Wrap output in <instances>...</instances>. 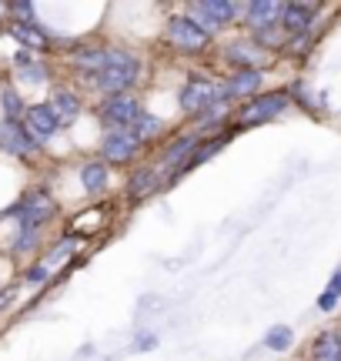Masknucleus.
Returning <instances> with one entry per match:
<instances>
[{"mask_svg":"<svg viewBox=\"0 0 341 361\" xmlns=\"http://www.w3.org/2000/svg\"><path fill=\"white\" fill-rule=\"evenodd\" d=\"M137 74H141V64H137V57L131 51H104V57H101V64H97L91 78L104 94L118 97L120 90L131 87L137 80Z\"/></svg>","mask_w":341,"mask_h":361,"instance_id":"obj_1","label":"nucleus"},{"mask_svg":"<svg viewBox=\"0 0 341 361\" xmlns=\"http://www.w3.org/2000/svg\"><path fill=\"white\" fill-rule=\"evenodd\" d=\"M168 40L178 47V51H187V54H197L208 47V27H201L197 20H191V17H174L168 24Z\"/></svg>","mask_w":341,"mask_h":361,"instance_id":"obj_2","label":"nucleus"},{"mask_svg":"<svg viewBox=\"0 0 341 361\" xmlns=\"http://www.w3.org/2000/svg\"><path fill=\"white\" fill-rule=\"evenodd\" d=\"M224 94L214 80H204V78H191L184 84L181 90V107L187 114H197V111H208L211 104H218Z\"/></svg>","mask_w":341,"mask_h":361,"instance_id":"obj_3","label":"nucleus"},{"mask_svg":"<svg viewBox=\"0 0 341 361\" xmlns=\"http://www.w3.org/2000/svg\"><path fill=\"white\" fill-rule=\"evenodd\" d=\"M288 107V94H281V90H275V94H264V97H254L251 104H244L241 107V114H237V124H261V121H271V117H278L281 111Z\"/></svg>","mask_w":341,"mask_h":361,"instance_id":"obj_4","label":"nucleus"},{"mask_svg":"<svg viewBox=\"0 0 341 361\" xmlns=\"http://www.w3.org/2000/svg\"><path fill=\"white\" fill-rule=\"evenodd\" d=\"M101 117H104L107 124L128 130L141 121V104L134 101V97H128V94H118V97H111V101L101 107Z\"/></svg>","mask_w":341,"mask_h":361,"instance_id":"obj_5","label":"nucleus"},{"mask_svg":"<svg viewBox=\"0 0 341 361\" xmlns=\"http://www.w3.org/2000/svg\"><path fill=\"white\" fill-rule=\"evenodd\" d=\"M17 214H20V221H24V228L34 231V228H40V224L54 214V197L37 188V191H30L24 197V204L17 207Z\"/></svg>","mask_w":341,"mask_h":361,"instance_id":"obj_6","label":"nucleus"},{"mask_svg":"<svg viewBox=\"0 0 341 361\" xmlns=\"http://www.w3.org/2000/svg\"><path fill=\"white\" fill-rule=\"evenodd\" d=\"M141 137H137V130H111L104 137V157L111 161H131L137 151H141Z\"/></svg>","mask_w":341,"mask_h":361,"instance_id":"obj_7","label":"nucleus"},{"mask_svg":"<svg viewBox=\"0 0 341 361\" xmlns=\"http://www.w3.org/2000/svg\"><path fill=\"white\" fill-rule=\"evenodd\" d=\"M0 147L4 151H11V154H34L37 151V141L30 137L24 130V124H17V121H4L0 124Z\"/></svg>","mask_w":341,"mask_h":361,"instance_id":"obj_8","label":"nucleus"},{"mask_svg":"<svg viewBox=\"0 0 341 361\" xmlns=\"http://www.w3.org/2000/svg\"><path fill=\"white\" fill-rule=\"evenodd\" d=\"M24 117H27V134H30L34 141H47V137H54V134H57V128H61L47 104H34Z\"/></svg>","mask_w":341,"mask_h":361,"instance_id":"obj_9","label":"nucleus"},{"mask_svg":"<svg viewBox=\"0 0 341 361\" xmlns=\"http://www.w3.org/2000/svg\"><path fill=\"white\" fill-rule=\"evenodd\" d=\"M311 17H315V4H288V7H281V27L288 34H304Z\"/></svg>","mask_w":341,"mask_h":361,"instance_id":"obj_10","label":"nucleus"},{"mask_svg":"<svg viewBox=\"0 0 341 361\" xmlns=\"http://www.w3.org/2000/svg\"><path fill=\"white\" fill-rule=\"evenodd\" d=\"M47 107H51V114L57 117V124H70V121H78V114H80L78 94H70V90H57Z\"/></svg>","mask_w":341,"mask_h":361,"instance_id":"obj_11","label":"nucleus"},{"mask_svg":"<svg viewBox=\"0 0 341 361\" xmlns=\"http://www.w3.org/2000/svg\"><path fill=\"white\" fill-rule=\"evenodd\" d=\"M194 13L204 17V24L221 27V24H228V20L235 17V4H228V0H204V4H194Z\"/></svg>","mask_w":341,"mask_h":361,"instance_id":"obj_12","label":"nucleus"},{"mask_svg":"<svg viewBox=\"0 0 341 361\" xmlns=\"http://www.w3.org/2000/svg\"><path fill=\"white\" fill-rule=\"evenodd\" d=\"M278 17H281V4H275V0H254L248 7V24L254 27V30L271 27Z\"/></svg>","mask_w":341,"mask_h":361,"instance_id":"obj_13","label":"nucleus"},{"mask_svg":"<svg viewBox=\"0 0 341 361\" xmlns=\"http://www.w3.org/2000/svg\"><path fill=\"white\" fill-rule=\"evenodd\" d=\"M258 84H261V74L244 67V71H237L235 78L224 84L221 94H224V97H244V94H251V90H258Z\"/></svg>","mask_w":341,"mask_h":361,"instance_id":"obj_14","label":"nucleus"},{"mask_svg":"<svg viewBox=\"0 0 341 361\" xmlns=\"http://www.w3.org/2000/svg\"><path fill=\"white\" fill-rule=\"evenodd\" d=\"M158 188V171L154 168H141L131 174V184H128V194L131 197H144V194H151Z\"/></svg>","mask_w":341,"mask_h":361,"instance_id":"obj_15","label":"nucleus"},{"mask_svg":"<svg viewBox=\"0 0 341 361\" xmlns=\"http://www.w3.org/2000/svg\"><path fill=\"white\" fill-rule=\"evenodd\" d=\"M80 180H84V188L91 194H101L107 188V168L97 161V164H87L84 168V174H80Z\"/></svg>","mask_w":341,"mask_h":361,"instance_id":"obj_16","label":"nucleus"},{"mask_svg":"<svg viewBox=\"0 0 341 361\" xmlns=\"http://www.w3.org/2000/svg\"><path fill=\"white\" fill-rule=\"evenodd\" d=\"M291 341H294V331H291L288 324H278V328H271V331L264 335V345L271 351H288Z\"/></svg>","mask_w":341,"mask_h":361,"instance_id":"obj_17","label":"nucleus"},{"mask_svg":"<svg viewBox=\"0 0 341 361\" xmlns=\"http://www.w3.org/2000/svg\"><path fill=\"white\" fill-rule=\"evenodd\" d=\"M315 361H341L338 335H321L315 341Z\"/></svg>","mask_w":341,"mask_h":361,"instance_id":"obj_18","label":"nucleus"},{"mask_svg":"<svg viewBox=\"0 0 341 361\" xmlns=\"http://www.w3.org/2000/svg\"><path fill=\"white\" fill-rule=\"evenodd\" d=\"M184 154H187V157L194 154V137H178V141L164 151V164H178Z\"/></svg>","mask_w":341,"mask_h":361,"instance_id":"obj_19","label":"nucleus"},{"mask_svg":"<svg viewBox=\"0 0 341 361\" xmlns=\"http://www.w3.org/2000/svg\"><path fill=\"white\" fill-rule=\"evenodd\" d=\"M338 298H341V271H335V278H331V284L325 288V295L318 298V308L331 311L335 305H338Z\"/></svg>","mask_w":341,"mask_h":361,"instance_id":"obj_20","label":"nucleus"},{"mask_svg":"<svg viewBox=\"0 0 341 361\" xmlns=\"http://www.w3.org/2000/svg\"><path fill=\"white\" fill-rule=\"evenodd\" d=\"M13 37L24 40L27 47H44V40H47L40 30H34V24H13Z\"/></svg>","mask_w":341,"mask_h":361,"instance_id":"obj_21","label":"nucleus"},{"mask_svg":"<svg viewBox=\"0 0 341 361\" xmlns=\"http://www.w3.org/2000/svg\"><path fill=\"white\" fill-rule=\"evenodd\" d=\"M4 111H7V121H17L24 114V104H20V97L13 90H4Z\"/></svg>","mask_w":341,"mask_h":361,"instance_id":"obj_22","label":"nucleus"},{"mask_svg":"<svg viewBox=\"0 0 341 361\" xmlns=\"http://www.w3.org/2000/svg\"><path fill=\"white\" fill-rule=\"evenodd\" d=\"M27 80H30V84H40V80H44V67H27Z\"/></svg>","mask_w":341,"mask_h":361,"instance_id":"obj_23","label":"nucleus"},{"mask_svg":"<svg viewBox=\"0 0 341 361\" xmlns=\"http://www.w3.org/2000/svg\"><path fill=\"white\" fill-rule=\"evenodd\" d=\"M11 11L20 13V17H30V13H34V7H30V4H11Z\"/></svg>","mask_w":341,"mask_h":361,"instance_id":"obj_24","label":"nucleus"},{"mask_svg":"<svg viewBox=\"0 0 341 361\" xmlns=\"http://www.w3.org/2000/svg\"><path fill=\"white\" fill-rule=\"evenodd\" d=\"M151 345H154V338H151V335H144V338H141V345H137V348L144 351V348H151Z\"/></svg>","mask_w":341,"mask_h":361,"instance_id":"obj_25","label":"nucleus"},{"mask_svg":"<svg viewBox=\"0 0 341 361\" xmlns=\"http://www.w3.org/2000/svg\"><path fill=\"white\" fill-rule=\"evenodd\" d=\"M338 348H341V335H338Z\"/></svg>","mask_w":341,"mask_h":361,"instance_id":"obj_26","label":"nucleus"}]
</instances>
